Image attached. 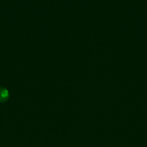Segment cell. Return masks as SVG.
I'll return each mask as SVG.
<instances>
[{
	"label": "cell",
	"instance_id": "1",
	"mask_svg": "<svg viewBox=\"0 0 147 147\" xmlns=\"http://www.w3.org/2000/svg\"><path fill=\"white\" fill-rule=\"evenodd\" d=\"M8 91L5 88H0V102H4L8 99Z\"/></svg>",
	"mask_w": 147,
	"mask_h": 147
}]
</instances>
